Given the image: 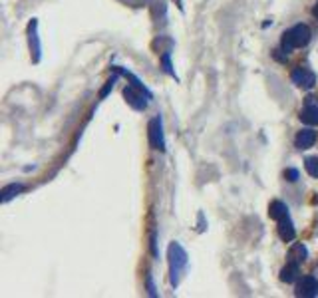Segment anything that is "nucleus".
Wrapping results in <instances>:
<instances>
[{"label": "nucleus", "mask_w": 318, "mask_h": 298, "mask_svg": "<svg viewBox=\"0 0 318 298\" xmlns=\"http://www.w3.org/2000/svg\"><path fill=\"white\" fill-rule=\"evenodd\" d=\"M310 28L306 24H296L292 26L290 30H286L283 34V40H281V50L285 54H290L294 48H304L308 42H310Z\"/></svg>", "instance_id": "obj_1"}, {"label": "nucleus", "mask_w": 318, "mask_h": 298, "mask_svg": "<svg viewBox=\"0 0 318 298\" xmlns=\"http://www.w3.org/2000/svg\"><path fill=\"white\" fill-rule=\"evenodd\" d=\"M167 257H169V272H171V284L177 286L179 284V278L187 266V253L185 249L179 245V243H171L169 245V251H167Z\"/></svg>", "instance_id": "obj_2"}, {"label": "nucleus", "mask_w": 318, "mask_h": 298, "mask_svg": "<svg viewBox=\"0 0 318 298\" xmlns=\"http://www.w3.org/2000/svg\"><path fill=\"white\" fill-rule=\"evenodd\" d=\"M290 78H292V84L298 86V88H302V90H312L314 84H316V74L310 72L308 68H302V66L296 68Z\"/></svg>", "instance_id": "obj_3"}, {"label": "nucleus", "mask_w": 318, "mask_h": 298, "mask_svg": "<svg viewBox=\"0 0 318 298\" xmlns=\"http://www.w3.org/2000/svg\"><path fill=\"white\" fill-rule=\"evenodd\" d=\"M147 132H149V145L153 149L163 151L165 149V139H163V126H161V117H153L147 126Z\"/></svg>", "instance_id": "obj_4"}, {"label": "nucleus", "mask_w": 318, "mask_h": 298, "mask_svg": "<svg viewBox=\"0 0 318 298\" xmlns=\"http://www.w3.org/2000/svg\"><path fill=\"white\" fill-rule=\"evenodd\" d=\"M296 296L314 298L318 296V278L314 276H302L296 280Z\"/></svg>", "instance_id": "obj_5"}, {"label": "nucleus", "mask_w": 318, "mask_h": 298, "mask_svg": "<svg viewBox=\"0 0 318 298\" xmlns=\"http://www.w3.org/2000/svg\"><path fill=\"white\" fill-rule=\"evenodd\" d=\"M300 122L306 126H318V101L316 98H306V105L300 111Z\"/></svg>", "instance_id": "obj_6"}, {"label": "nucleus", "mask_w": 318, "mask_h": 298, "mask_svg": "<svg viewBox=\"0 0 318 298\" xmlns=\"http://www.w3.org/2000/svg\"><path fill=\"white\" fill-rule=\"evenodd\" d=\"M143 96H147V94H143L141 90H137V88H133V86H127L126 90H124V98L127 99V103L131 105V107H135V109H145L147 107V101ZM149 98V96H147Z\"/></svg>", "instance_id": "obj_7"}, {"label": "nucleus", "mask_w": 318, "mask_h": 298, "mask_svg": "<svg viewBox=\"0 0 318 298\" xmlns=\"http://www.w3.org/2000/svg\"><path fill=\"white\" fill-rule=\"evenodd\" d=\"M314 141H316V132L310 130V128L300 130V132L296 133V137H294V145H296V149H308V147L314 145Z\"/></svg>", "instance_id": "obj_8"}, {"label": "nucleus", "mask_w": 318, "mask_h": 298, "mask_svg": "<svg viewBox=\"0 0 318 298\" xmlns=\"http://www.w3.org/2000/svg\"><path fill=\"white\" fill-rule=\"evenodd\" d=\"M279 236H281L285 243L294 241L296 231H294V225H292L290 217H285V219H281V221H279Z\"/></svg>", "instance_id": "obj_9"}, {"label": "nucleus", "mask_w": 318, "mask_h": 298, "mask_svg": "<svg viewBox=\"0 0 318 298\" xmlns=\"http://www.w3.org/2000/svg\"><path fill=\"white\" fill-rule=\"evenodd\" d=\"M269 217H271V219H275V221L279 223L281 219L288 217V207H286L283 201L275 199V201H273V203L269 205Z\"/></svg>", "instance_id": "obj_10"}, {"label": "nucleus", "mask_w": 318, "mask_h": 298, "mask_svg": "<svg viewBox=\"0 0 318 298\" xmlns=\"http://www.w3.org/2000/svg\"><path fill=\"white\" fill-rule=\"evenodd\" d=\"M281 280L286 282V284H292V282H296L298 280V263H288V265L281 270Z\"/></svg>", "instance_id": "obj_11"}, {"label": "nucleus", "mask_w": 318, "mask_h": 298, "mask_svg": "<svg viewBox=\"0 0 318 298\" xmlns=\"http://www.w3.org/2000/svg\"><path fill=\"white\" fill-rule=\"evenodd\" d=\"M288 259H290L292 263H298V265H300V263H304V261L308 259V249H306L304 245H300V243H298V245H294V247L290 249Z\"/></svg>", "instance_id": "obj_12"}, {"label": "nucleus", "mask_w": 318, "mask_h": 298, "mask_svg": "<svg viewBox=\"0 0 318 298\" xmlns=\"http://www.w3.org/2000/svg\"><path fill=\"white\" fill-rule=\"evenodd\" d=\"M24 191V185L22 183H10V185H6L4 189H2V203H8L12 197H16V195H20Z\"/></svg>", "instance_id": "obj_13"}, {"label": "nucleus", "mask_w": 318, "mask_h": 298, "mask_svg": "<svg viewBox=\"0 0 318 298\" xmlns=\"http://www.w3.org/2000/svg\"><path fill=\"white\" fill-rule=\"evenodd\" d=\"M36 20H32L30 22V50L34 52V60L38 62L40 60V40H38V34H36Z\"/></svg>", "instance_id": "obj_14"}, {"label": "nucleus", "mask_w": 318, "mask_h": 298, "mask_svg": "<svg viewBox=\"0 0 318 298\" xmlns=\"http://www.w3.org/2000/svg\"><path fill=\"white\" fill-rule=\"evenodd\" d=\"M304 167H306V171H308L310 177L318 179V155L316 157H308V159L304 161Z\"/></svg>", "instance_id": "obj_15"}, {"label": "nucleus", "mask_w": 318, "mask_h": 298, "mask_svg": "<svg viewBox=\"0 0 318 298\" xmlns=\"http://www.w3.org/2000/svg\"><path fill=\"white\" fill-rule=\"evenodd\" d=\"M161 62H163V70L171 76V78H175V72H173V66H171V60H169V54H163L161 56Z\"/></svg>", "instance_id": "obj_16"}, {"label": "nucleus", "mask_w": 318, "mask_h": 298, "mask_svg": "<svg viewBox=\"0 0 318 298\" xmlns=\"http://www.w3.org/2000/svg\"><path fill=\"white\" fill-rule=\"evenodd\" d=\"M298 177H300L298 169H286L285 171V179L286 181H290V183H296V181H298Z\"/></svg>", "instance_id": "obj_17"}, {"label": "nucleus", "mask_w": 318, "mask_h": 298, "mask_svg": "<svg viewBox=\"0 0 318 298\" xmlns=\"http://www.w3.org/2000/svg\"><path fill=\"white\" fill-rule=\"evenodd\" d=\"M116 80H118V76H114L112 80H108V82H105V86H103V90L99 92V98L103 99V98H105V96H108V94H110V90L114 88V84H116Z\"/></svg>", "instance_id": "obj_18"}, {"label": "nucleus", "mask_w": 318, "mask_h": 298, "mask_svg": "<svg viewBox=\"0 0 318 298\" xmlns=\"http://www.w3.org/2000/svg\"><path fill=\"white\" fill-rule=\"evenodd\" d=\"M147 288H149V294L155 296V286H153V282H151V276H147Z\"/></svg>", "instance_id": "obj_19"}, {"label": "nucleus", "mask_w": 318, "mask_h": 298, "mask_svg": "<svg viewBox=\"0 0 318 298\" xmlns=\"http://www.w3.org/2000/svg\"><path fill=\"white\" fill-rule=\"evenodd\" d=\"M312 14H314V16H316V18H318V4H316V6H314V8H312Z\"/></svg>", "instance_id": "obj_20"}]
</instances>
